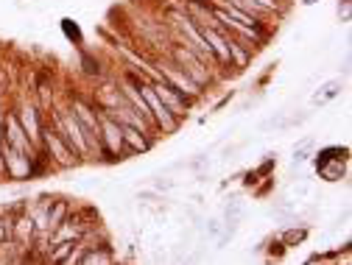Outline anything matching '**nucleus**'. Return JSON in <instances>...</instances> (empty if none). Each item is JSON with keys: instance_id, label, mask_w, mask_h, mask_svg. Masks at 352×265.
<instances>
[{"instance_id": "dca6fc26", "label": "nucleus", "mask_w": 352, "mask_h": 265, "mask_svg": "<svg viewBox=\"0 0 352 265\" xmlns=\"http://www.w3.org/2000/svg\"><path fill=\"white\" fill-rule=\"evenodd\" d=\"M305 238H307V229H305V227H302V229H288L280 243H283V246H296V243H302Z\"/></svg>"}, {"instance_id": "423d86ee", "label": "nucleus", "mask_w": 352, "mask_h": 265, "mask_svg": "<svg viewBox=\"0 0 352 265\" xmlns=\"http://www.w3.org/2000/svg\"><path fill=\"white\" fill-rule=\"evenodd\" d=\"M3 140L12 146V148H17L20 154H34V146H31V140H28V135L23 131V126H20V120H17V115L14 112H6V117H3Z\"/></svg>"}, {"instance_id": "39448f33", "label": "nucleus", "mask_w": 352, "mask_h": 265, "mask_svg": "<svg viewBox=\"0 0 352 265\" xmlns=\"http://www.w3.org/2000/svg\"><path fill=\"white\" fill-rule=\"evenodd\" d=\"M31 159L34 157L20 154L6 140L0 143V162H3V170L9 173V179H28V176H31Z\"/></svg>"}, {"instance_id": "9d476101", "label": "nucleus", "mask_w": 352, "mask_h": 265, "mask_svg": "<svg viewBox=\"0 0 352 265\" xmlns=\"http://www.w3.org/2000/svg\"><path fill=\"white\" fill-rule=\"evenodd\" d=\"M120 135H123V148L131 151V154H143L151 146V135H148V131H140L135 126L120 123Z\"/></svg>"}, {"instance_id": "4468645a", "label": "nucleus", "mask_w": 352, "mask_h": 265, "mask_svg": "<svg viewBox=\"0 0 352 265\" xmlns=\"http://www.w3.org/2000/svg\"><path fill=\"white\" fill-rule=\"evenodd\" d=\"M67 220V201H51L48 204V215H45V229H56Z\"/></svg>"}, {"instance_id": "a878e982", "label": "nucleus", "mask_w": 352, "mask_h": 265, "mask_svg": "<svg viewBox=\"0 0 352 265\" xmlns=\"http://www.w3.org/2000/svg\"><path fill=\"white\" fill-rule=\"evenodd\" d=\"M302 3H305V6H314V3H319V0H302Z\"/></svg>"}, {"instance_id": "ddd939ff", "label": "nucleus", "mask_w": 352, "mask_h": 265, "mask_svg": "<svg viewBox=\"0 0 352 265\" xmlns=\"http://www.w3.org/2000/svg\"><path fill=\"white\" fill-rule=\"evenodd\" d=\"M341 78H333V81H324L322 87H319V93H314V98H311V104L314 106H324V104H330L333 98H338L341 95Z\"/></svg>"}, {"instance_id": "0eeeda50", "label": "nucleus", "mask_w": 352, "mask_h": 265, "mask_svg": "<svg viewBox=\"0 0 352 265\" xmlns=\"http://www.w3.org/2000/svg\"><path fill=\"white\" fill-rule=\"evenodd\" d=\"M151 87H154L157 98H160V101H162V104H165V106H168V109H170L176 117H182V115L188 112V101H185L179 93H176V90H173V87H170L165 78H154V81H151Z\"/></svg>"}, {"instance_id": "393cba45", "label": "nucleus", "mask_w": 352, "mask_h": 265, "mask_svg": "<svg viewBox=\"0 0 352 265\" xmlns=\"http://www.w3.org/2000/svg\"><path fill=\"white\" fill-rule=\"evenodd\" d=\"M65 31H67V36H76V39H78V28L70 25V20H65Z\"/></svg>"}, {"instance_id": "5701e85b", "label": "nucleus", "mask_w": 352, "mask_h": 265, "mask_svg": "<svg viewBox=\"0 0 352 265\" xmlns=\"http://www.w3.org/2000/svg\"><path fill=\"white\" fill-rule=\"evenodd\" d=\"M311 146H314V137H302V140L294 146V151H307Z\"/></svg>"}, {"instance_id": "412c9836", "label": "nucleus", "mask_w": 352, "mask_h": 265, "mask_svg": "<svg viewBox=\"0 0 352 265\" xmlns=\"http://www.w3.org/2000/svg\"><path fill=\"white\" fill-rule=\"evenodd\" d=\"M349 9H352V0H341L338 3V14H341L344 23H349Z\"/></svg>"}, {"instance_id": "b1692460", "label": "nucleus", "mask_w": 352, "mask_h": 265, "mask_svg": "<svg viewBox=\"0 0 352 265\" xmlns=\"http://www.w3.org/2000/svg\"><path fill=\"white\" fill-rule=\"evenodd\" d=\"M294 196H299V198L311 196V187H307V185H296V187H294Z\"/></svg>"}, {"instance_id": "2eb2a0df", "label": "nucleus", "mask_w": 352, "mask_h": 265, "mask_svg": "<svg viewBox=\"0 0 352 265\" xmlns=\"http://www.w3.org/2000/svg\"><path fill=\"white\" fill-rule=\"evenodd\" d=\"M243 212H246L243 198H230L227 207H224V224H241Z\"/></svg>"}, {"instance_id": "9b49d317", "label": "nucleus", "mask_w": 352, "mask_h": 265, "mask_svg": "<svg viewBox=\"0 0 352 265\" xmlns=\"http://www.w3.org/2000/svg\"><path fill=\"white\" fill-rule=\"evenodd\" d=\"M316 170H319V176L324 182H341L344 179V159H336V157H330V159H316Z\"/></svg>"}, {"instance_id": "aec40b11", "label": "nucleus", "mask_w": 352, "mask_h": 265, "mask_svg": "<svg viewBox=\"0 0 352 265\" xmlns=\"http://www.w3.org/2000/svg\"><path fill=\"white\" fill-rule=\"evenodd\" d=\"M176 182L173 179H168V176H157V179H154V190H170Z\"/></svg>"}, {"instance_id": "6e6552de", "label": "nucleus", "mask_w": 352, "mask_h": 265, "mask_svg": "<svg viewBox=\"0 0 352 265\" xmlns=\"http://www.w3.org/2000/svg\"><path fill=\"white\" fill-rule=\"evenodd\" d=\"M42 143H45V148L54 154V159H56L59 165H73V157H76V154L67 148V143L56 135L51 126H48V128H42Z\"/></svg>"}, {"instance_id": "f03ea898", "label": "nucleus", "mask_w": 352, "mask_h": 265, "mask_svg": "<svg viewBox=\"0 0 352 265\" xmlns=\"http://www.w3.org/2000/svg\"><path fill=\"white\" fill-rule=\"evenodd\" d=\"M138 90H140V95H143V101H146V106H148V112H151L154 126L162 128V131H176V126H179L182 117H176V115L157 98L151 81H140V84H138Z\"/></svg>"}, {"instance_id": "6ab92c4d", "label": "nucleus", "mask_w": 352, "mask_h": 265, "mask_svg": "<svg viewBox=\"0 0 352 265\" xmlns=\"http://www.w3.org/2000/svg\"><path fill=\"white\" fill-rule=\"evenodd\" d=\"M221 229H224V224H221L218 218L207 220V232H210V238H218V235H221Z\"/></svg>"}, {"instance_id": "20e7f679", "label": "nucleus", "mask_w": 352, "mask_h": 265, "mask_svg": "<svg viewBox=\"0 0 352 265\" xmlns=\"http://www.w3.org/2000/svg\"><path fill=\"white\" fill-rule=\"evenodd\" d=\"M98 137H101V148H104L107 154H115L118 159H123L120 154H123L126 148H123L120 123H118L109 112H104V109H98Z\"/></svg>"}, {"instance_id": "7ed1b4c3", "label": "nucleus", "mask_w": 352, "mask_h": 265, "mask_svg": "<svg viewBox=\"0 0 352 265\" xmlns=\"http://www.w3.org/2000/svg\"><path fill=\"white\" fill-rule=\"evenodd\" d=\"M154 70H157V73H160V78H165V81L173 87V90L188 101V104H190V101H196V98H201V87H199L193 78H188V76H185L179 67H176L170 59H162V62H160V67H154Z\"/></svg>"}, {"instance_id": "f8f14e48", "label": "nucleus", "mask_w": 352, "mask_h": 265, "mask_svg": "<svg viewBox=\"0 0 352 265\" xmlns=\"http://www.w3.org/2000/svg\"><path fill=\"white\" fill-rule=\"evenodd\" d=\"M36 227H34V218L31 215H17L12 220V243H28L34 238Z\"/></svg>"}, {"instance_id": "f257e3e1", "label": "nucleus", "mask_w": 352, "mask_h": 265, "mask_svg": "<svg viewBox=\"0 0 352 265\" xmlns=\"http://www.w3.org/2000/svg\"><path fill=\"white\" fill-rule=\"evenodd\" d=\"M168 59H170L176 67H179L188 78H193L199 87L210 84V67H207V62H204L199 54H193L190 48H185L182 42H173L170 51H168Z\"/></svg>"}, {"instance_id": "4be33fe9", "label": "nucleus", "mask_w": 352, "mask_h": 265, "mask_svg": "<svg viewBox=\"0 0 352 265\" xmlns=\"http://www.w3.org/2000/svg\"><path fill=\"white\" fill-rule=\"evenodd\" d=\"M84 70H87V73L101 76V67H98V62H93V59H84Z\"/></svg>"}, {"instance_id": "f3484780", "label": "nucleus", "mask_w": 352, "mask_h": 265, "mask_svg": "<svg viewBox=\"0 0 352 265\" xmlns=\"http://www.w3.org/2000/svg\"><path fill=\"white\" fill-rule=\"evenodd\" d=\"M73 249H76V240H65V243H56V249L51 251V260H54V262H62V260H65V257H67Z\"/></svg>"}, {"instance_id": "a211bd4d", "label": "nucleus", "mask_w": 352, "mask_h": 265, "mask_svg": "<svg viewBox=\"0 0 352 265\" xmlns=\"http://www.w3.org/2000/svg\"><path fill=\"white\" fill-rule=\"evenodd\" d=\"M272 215H274V218H291V215H294V201H288V198H285V201H277V204L272 207Z\"/></svg>"}, {"instance_id": "1a4fd4ad", "label": "nucleus", "mask_w": 352, "mask_h": 265, "mask_svg": "<svg viewBox=\"0 0 352 265\" xmlns=\"http://www.w3.org/2000/svg\"><path fill=\"white\" fill-rule=\"evenodd\" d=\"M17 120H20L23 131L28 135L31 146H39V143H42V126H39V112H36V106L23 104L20 112H17Z\"/></svg>"}]
</instances>
